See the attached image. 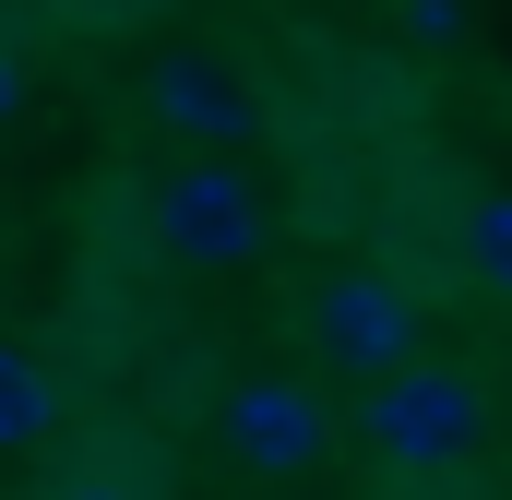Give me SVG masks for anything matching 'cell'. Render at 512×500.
Returning a JSON list of instances; mask_svg holds the SVG:
<instances>
[{"label":"cell","mask_w":512,"mask_h":500,"mask_svg":"<svg viewBox=\"0 0 512 500\" xmlns=\"http://www.w3.org/2000/svg\"><path fill=\"white\" fill-rule=\"evenodd\" d=\"M12 108H24V72H12V60H0V120H12Z\"/></svg>","instance_id":"10"},{"label":"cell","mask_w":512,"mask_h":500,"mask_svg":"<svg viewBox=\"0 0 512 500\" xmlns=\"http://www.w3.org/2000/svg\"><path fill=\"white\" fill-rule=\"evenodd\" d=\"M155 120L179 131V143H203V155L227 167V143H251V131H262V108H251V84H239L227 60H191V48H179V60H155Z\"/></svg>","instance_id":"5"},{"label":"cell","mask_w":512,"mask_h":500,"mask_svg":"<svg viewBox=\"0 0 512 500\" xmlns=\"http://www.w3.org/2000/svg\"><path fill=\"white\" fill-rule=\"evenodd\" d=\"M310 346H322L334 370H358V381H393L417 358V286L382 274V262L322 274V286H310Z\"/></svg>","instance_id":"3"},{"label":"cell","mask_w":512,"mask_h":500,"mask_svg":"<svg viewBox=\"0 0 512 500\" xmlns=\"http://www.w3.org/2000/svg\"><path fill=\"white\" fill-rule=\"evenodd\" d=\"M465 262H477L489 298H512V191H477L465 203Z\"/></svg>","instance_id":"7"},{"label":"cell","mask_w":512,"mask_h":500,"mask_svg":"<svg viewBox=\"0 0 512 500\" xmlns=\"http://www.w3.org/2000/svg\"><path fill=\"white\" fill-rule=\"evenodd\" d=\"M155 239L179 250L191 274H251L262 250H274V215H262V191L239 179V167L191 155V167L155 179Z\"/></svg>","instance_id":"2"},{"label":"cell","mask_w":512,"mask_h":500,"mask_svg":"<svg viewBox=\"0 0 512 500\" xmlns=\"http://www.w3.org/2000/svg\"><path fill=\"white\" fill-rule=\"evenodd\" d=\"M48 429H60V381H48V358L0 346V453H36Z\"/></svg>","instance_id":"6"},{"label":"cell","mask_w":512,"mask_h":500,"mask_svg":"<svg viewBox=\"0 0 512 500\" xmlns=\"http://www.w3.org/2000/svg\"><path fill=\"white\" fill-rule=\"evenodd\" d=\"M477 441H489V393L465 370L405 358L393 381H370V453H382L393 477H441V465H465Z\"/></svg>","instance_id":"1"},{"label":"cell","mask_w":512,"mask_h":500,"mask_svg":"<svg viewBox=\"0 0 512 500\" xmlns=\"http://www.w3.org/2000/svg\"><path fill=\"white\" fill-rule=\"evenodd\" d=\"M60 500H143V489H131V477H72Z\"/></svg>","instance_id":"9"},{"label":"cell","mask_w":512,"mask_h":500,"mask_svg":"<svg viewBox=\"0 0 512 500\" xmlns=\"http://www.w3.org/2000/svg\"><path fill=\"white\" fill-rule=\"evenodd\" d=\"M405 36H417V48H453V36H465V12H441V0H417V12H405Z\"/></svg>","instance_id":"8"},{"label":"cell","mask_w":512,"mask_h":500,"mask_svg":"<svg viewBox=\"0 0 512 500\" xmlns=\"http://www.w3.org/2000/svg\"><path fill=\"white\" fill-rule=\"evenodd\" d=\"M227 453L251 465V477H310L322 453H334V417H322V393L286 370H251L227 393Z\"/></svg>","instance_id":"4"}]
</instances>
